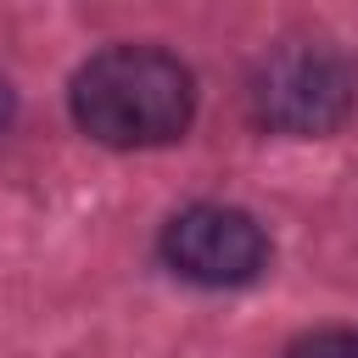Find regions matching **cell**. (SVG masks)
I'll list each match as a JSON object with an SVG mask.
<instances>
[{"label": "cell", "mask_w": 358, "mask_h": 358, "mask_svg": "<svg viewBox=\"0 0 358 358\" xmlns=\"http://www.w3.org/2000/svg\"><path fill=\"white\" fill-rule=\"evenodd\" d=\"M11 117H17V95H11V84L0 78V134L11 129Z\"/></svg>", "instance_id": "5b68a950"}, {"label": "cell", "mask_w": 358, "mask_h": 358, "mask_svg": "<svg viewBox=\"0 0 358 358\" xmlns=\"http://www.w3.org/2000/svg\"><path fill=\"white\" fill-rule=\"evenodd\" d=\"M157 252H162V263L179 280L207 285V291L252 285L268 268V235H263V224L252 213H241V207H224V201H196V207L173 213L162 224Z\"/></svg>", "instance_id": "3957f363"}, {"label": "cell", "mask_w": 358, "mask_h": 358, "mask_svg": "<svg viewBox=\"0 0 358 358\" xmlns=\"http://www.w3.org/2000/svg\"><path fill=\"white\" fill-rule=\"evenodd\" d=\"M285 358H358V330H313L291 341Z\"/></svg>", "instance_id": "277c9868"}, {"label": "cell", "mask_w": 358, "mask_h": 358, "mask_svg": "<svg viewBox=\"0 0 358 358\" xmlns=\"http://www.w3.org/2000/svg\"><path fill=\"white\" fill-rule=\"evenodd\" d=\"M358 106L352 67L324 45H285L252 73V112L274 134H336Z\"/></svg>", "instance_id": "7a4b0ae2"}, {"label": "cell", "mask_w": 358, "mask_h": 358, "mask_svg": "<svg viewBox=\"0 0 358 358\" xmlns=\"http://www.w3.org/2000/svg\"><path fill=\"white\" fill-rule=\"evenodd\" d=\"M196 117V78L157 45H112L73 73V123L117 151L168 145Z\"/></svg>", "instance_id": "6da1fadb"}]
</instances>
